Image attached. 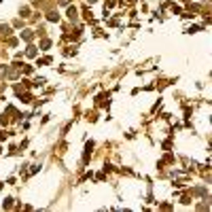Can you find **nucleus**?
Instances as JSON below:
<instances>
[{
    "instance_id": "1",
    "label": "nucleus",
    "mask_w": 212,
    "mask_h": 212,
    "mask_svg": "<svg viewBox=\"0 0 212 212\" xmlns=\"http://www.w3.org/2000/svg\"><path fill=\"white\" fill-rule=\"evenodd\" d=\"M21 38H23V41H32V32H30V30H23V32H21Z\"/></svg>"
},
{
    "instance_id": "2",
    "label": "nucleus",
    "mask_w": 212,
    "mask_h": 212,
    "mask_svg": "<svg viewBox=\"0 0 212 212\" xmlns=\"http://www.w3.org/2000/svg\"><path fill=\"white\" fill-rule=\"evenodd\" d=\"M2 208H4V210L13 208V199H11V197H6V199H4V204H2Z\"/></svg>"
},
{
    "instance_id": "3",
    "label": "nucleus",
    "mask_w": 212,
    "mask_h": 212,
    "mask_svg": "<svg viewBox=\"0 0 212 212\" xmlns=\"http://www.w3.org/2000/svg\"><path fill=\"white\" fill-rule=\"evenodd\" d=\"M68 17H70V19H74V17H77V9H74V6H70V9H68Z\"/></svg>"
},
{
    "instance_id": "4",
    "label": "nucleus",
    "mask_w": 212,
    "mask_h": 212,
    "mask_svg": "<svg viewBox=\"0 0 212 212\" xmlns=\"http://www.w3.org/2000/svg\"><path fill=\"white\" fill-rule=\"evenodd\" d=\"M47 19H49V21H57L59 17H57V13H49V15H47Z\"/></svg>"
},
{
    "instance_id": "5",
    "label": "nucleus",
    "mask_w": 212,
    "mask_h": 212,
    "mask_svg": "<svg viewBox=\"0 0 212 212\" xmlns=\"http://www.w3.org/2000/svg\"><path fill=\"white\" fill-rule=\"evenodd\" d=\"M36 55V47H28V57H34Z\"/></svg>"
},
{
    "instance_id": "6",
    "label": "nucleus",
    "mask_w": 212,
    "mask_h": 212,
    "mask_svg": "<svg viewBox=\"0 0 212 212\" xmlns=\"http://www.w3.org/2000/svg\"><path fill=\"white\" fill-rule=\"evenodd\" d=\"M47 47H51V41H42L41 42V49H47Z\"/></svg>"
},
{
    "instance_id": "7",
    "label": "nucleus",
    "mask_w": 212,
    "mask_h": 212,
    "mask_svg": "<svg viewBox=\"0 0 212 212\" xmlns=\"http://www.w3.org/2000/svg\"><path fill=\"white\" fill-rule=\"evenodd\" d=\"M19 13H21V17H26V15H28V13H30V9H28V6H26V9H21V11H19Z\"/></svg>"
},
{
    "instance_id": "8",
    "label": "nucleus",
    "mask_w": 212,
    "mask_h": 212,
    "mask_svg": "<svg viewBox=\"0 0 212 212\" xmlns=\"http://www.w3.org/2000/svg\"><path fill=\"white\" fill-rule=\"evenodd\" d=\"M59 4H70V0H59Z\"/></svg>"
},
{
    "instance_id": "9",
    "label": "nucleus",
    "mask_w": 212,
    "mask_h": 212,
    "mask_svg": "<svg viewBox=\"0 0 212 212\" xmlns=\"http://www.w3.org/2000/svg\"><path fill=\"white\" fill-rule=\"evenodd\" d=\"M2 138H4V136H2V131H0V140H2Z\"/></svg>"
}]
</instances>
